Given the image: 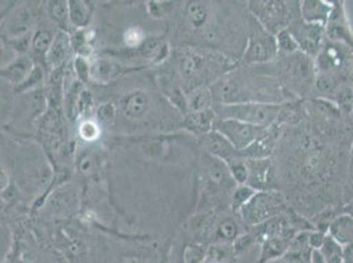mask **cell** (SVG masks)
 I'll return each mask as SVG.
<instances>
[{
	"instance_id": "27",
	"label": "cell",
	"mask_w": 353,
	"mask_h": 263,
	"mask_svg": "<svg viewBox=\"0 0 353 263\" xmlns=\"http://www.w3.org/2000/svg\"><path fill=\"white\" fill-rule=\"evenodd\" d=\"M212 102H214V98H212L211 90H207V88H194L192 95L188 98L189 112L211 109Z\"/></svg>"
},
{
	"instance_id": "48",
	"label": "cell",
	"mask_w": 353,
	"mask_h": 263,
	"mask_svg": "<svg viewBox=\"0 0 353 263\" xmlns=\"http://www.w3.org/2000/svg\"><path fill=\"white\" fill-rule=\"evenodd\" d=\"M350 121H351V124H352V127H353V108H352V112H351V117H350Z\"/></svg>"
},
{
	"instance_id": "12",
	"label": "cell",
	"mask_w": 353,
	"mask_h": 263,
	"mask_svg": "<svg viewBox=\"0 0 353 263\" xmlns=\"http://www.w3.org/2000/svg\"><path fill=\"white\" fill-rule=\"evenodd\" d=\"M332 11V1L325 0H303L299 1L301 19L310 24L325 25Z\"/></svg>"
},
{
	"instance_id": "36",
	"label": "cell",
	"mask_w": 353,
	"mask_h": 263,
	"mask_svg": "<svg viewBox=\"0 0 353 263\" xmlns=\"http://www.w3.org/2000/svg\"><path fill=\"white\" fill-rule=\"evenodd\" d=\"M117 117V108L114 105V103H103L98 107L97 109V118L99 123H114Z\"/></svg>"
},
{
	"instance_id": "30",
	"label": "cell",
	"mask_w": 353,
	"mask_h": 263,
	"mask_svg": "<svg viewBox=\"0 0 353 263\" xmlns=\"http://www.w3.org/2000/svg\"><path fill=\"white\" fill-rule=\"evenodd\" d=\"M46 11L52 20L59 24H63L69 20V1L65 0H53L46 3Z\"/></svg>"
},
{
	"instance_id": "33",
	"label": "cell",
	"mask_w": 353,
	"mask_h": 263,
	"mask_svg": "<svg viewBox=\"0 0 353 263\" xmlns=\"http://www.w3.org/2000/svg\"><path fill=\"white\" fill-rule=\"evenodd\" d=\"M79 136L86 141V143H94L95 140L99 138L101 136V127L98 121L95 120H85L79 125Z\"/></svg>"
},
{
	"instance_id": "10",
	"label": "cell",
	"mask_w": 353,
	"mask_h": 263,
	"mask_svg": "<svg viewBox=\"0 0 353 263\" xmlns=\"http://www.w3.org/2000/svg\"><path fill=\"white\" fill-rule=\"evenodd\" d=\"M34 67L36 66L33 63V59L26 54H21L15 59H12L8 65H6L1 69L0 75L4 81L14 85L15 87H19L27 81V78L30 76Z\"/></svg>"
},
{
	"instance_id": "31",
	"label": "cell",
	"mask_w": 353,
	"mask_h": 263,
	"mask_svg": "<svg viewBox=\"0 0 353 263\" xmlns=\"http://www.w3.org/2000/svg\"><path fill=\"white\" fill-rule=\"evenodd\" d=\"M257 191L253 190L248 185H241L237 186L234 193H232V199H231V204H232V209L240 212V209L247 204L252 199V196L256 193Z\"/></svg>"
},
{
	"instance_id": "18",
	"label": "cell",
	"mask_w": 353,
	"mask_h": 263,
	"mask_svg": "<svg viewBox=\"0 0 353 263\" xmlns=\"http://www.w3.org/2000/svg\"><path fill=\"white\" fill-rule=\"evenodd\" d=\"M72 49V36H69V33H66L65 30H59L54 34L53 44L46 54L48 65H50L52 67H59L70 56Z\"/></svg>"
},
{
	"instance_id": "43",
	"label": "cell",
	"mask_w": 353,
	"mask_h": 263,
	"mask_svg": "<svg viewBox=\"0 0 353 263\" xmlns=\"http://www.w3.org/2000/svg\"><path fill=\"white\" fill-rule=\"evenodd\" d=\"M92 167V162L88 158V157H83L81 161H79V170L85 174H88V171L91 170Z\"/></svg>"
},
{
	"instance_id": "3",
	"label": "cell",
	"mask_w": 353,
	"mask_h": 263,
	"mask_svg": "<svg viewBox=\"0 0 353 263\" xmlns=\"http://www.w3.org/2000/svg\"><path fill=\"white\" fill-rule=\"evenodd\" d=\"M290 1L281 0H264L248 1L252 17H254L265 30L273 36H277L281 30H288L289 25L301 15H296Z\"/></svg>"
},
{
	"instance_id": "34",
	"label": "cell",
	"mask_w": 353,
	"mask_h": 263,
	"mask_svg": "<svg viewBox=\"0 0 353 263\" xmlns=\"http://www.w3.org/2000/svg\"><path fill=\"white\" fill-rule=\"evenodd\" d=\"M124 44L127 45L131 49H137V48H143V45L145 44V34L143 30L132 27L130 30H125L124 36H123Z\"/></svg>"
},
{
	"instance_id": "25",
	"label": "cell",
	"mask_w": 353,
	"mask_h": 263,
	"mask_svg": "<svg viewBox=\"0 0 353 263\" xmlns=\"http://www.w3.org/2000/svg\"><path fill=\"white\" fill-rule=\"evenodd\" d=\"M208 8L202 1H189L186 6V17L194 30L203 28L208 21Z\"/></svg>"
},
{
	"instance_id": "17",
	"label": "cell",
	"mask_w": 353,
	"mask_h": 263,
	"mask_svg": "<svg viewBox=\"0 0 353 263\" xmlns=\"http://www.w3.org/2000/svg\"><path fill=\"white\" fill-rule=\"evenodd\" d=\"M149 111V96L147 92L136 90L127 96H124L121 102V112L127 118L140 120L145 116Z\"/></svg>"
},
{
	"instance_id": "4",
	"label": "cell",
	"mask_w": 353,
	"mask_h": 263,
	"mask_svg": "<svg viewBox=\"0 0 353 263\" xmlns=\"http://www.w3.org/2000/svg\"><path fill=\"white\" fill-rule=\"evenodd\" d=\"M352 54V48L325 39L318 56L314 59L316 73L334 74L350 82Z\"/></svg>"
},
{
	"instance_id": "28",
	"label": "cell",
	"mask_w": 353,
	"mask_h": 263,
	"mask_svg": "<svg viewBox=\"0 0 353 263\" xmlns=\"http://www.w3.org/2000/svg\"><path fill=\"white\" fill-rule=\"evenodd\" d=\"M53 40H54V36L50 30L39 28L32 36V46L30 48L34 52V54L46 59V54L53 44Z\"/></svg>"
},
{
	"instance_id": "39",
	"label": "cell",
	"mask_w": 353,
	"mask_h": 263,
	"mask_svg": "<svg viewBox=\"0 0 353 263\" xmlns=\"http://www.w3.org/2000/svg\"><path fill=\"white\" fill-rule=\"evenodd\" d=\"M92 95L83 90L81 94H79V98H78V102H77V114L78 115H88V112L91 111L92 108Z\"/></svg>"
},
{
	"instance_id": "35",
	"label": "cell",
	"mask_w": 353,
	"mask_h": 263,
	"mask_svg": "<svg viewBox=\"0 0 353 263\" xmlns=\"http://www.w3.org/2000/svg\"><path fill=\"white\" fill-rule=\"evenodd\" d=\"M237 234H239V225L235 220H223L218 225V235L225 241H235Z\"/></svg>"
},
{
	"instance_id": "26",
	"label": "cell",
	"mask_w": 353,
	"mask_h": 263,
	"mask_svg": "<svg viewBox=\"0 0 353 263\" xmlns=\"http://www.w3.org/2000/svg\"><path fill=\"white\" fill-rule=\"evenodd\" d=\"M334 104L336 105V108L340 112L341 117L347 118L350 121L351 112L353 108V88L351 83H345L341 87L339 88L338 92L335 94L334 98Z\"/></svg>"
},
{
	"instance_id": "38",
	"label": "cell",
	"mask_w": 353,
	"mask_h": 263,
	"mask_svg": "<svg viewBox=\"0 0 353 263\" xmlns=\"http://www.w3.org/2000/svg\"><path fill=\"white\" fill-rule=\"evenodd\" d=\"M74 69L81 82H88V79H91V65H88V59L85 57L78 56L74 59Z\"/></svg>"
},
{
	"instance_id": "7",
	"label": "cell",
	"mask_w": 353,
	"mask_h": 263,
	"mask_svg": "<svg viewBox=\"0 0 353 263\" xmlns=\"http://www.w3.org/2000/svg\"><path fill=\"white\" fill-rule=\"evenodd\" d=\"M288 30L298 43L299 52L315 59L325 40V25L310 24L303 21L299 16L289 25Z\"/></svg>"
},
{
	"instance_id": "29",
	"label": "cell",
	"mask_w": 353,
	"mask_h": 263,
	"mask_svg": "<svg viewBox=\"0 0 353 263\" xmlns=\"http://www.w3.org/2000/svg\"><path fill=\"white\" fill-rule=\"evenodd\" d=\"M230 174L232 176V179L235 180L237 186L241 185H247L248 182V176H250V170L247 166L245 160H240V158H234L231 161L227 162Z\"/></svg>"
},
{
	"instance_id": "41",
	"label": "cell",
	"mask_w": 353,
	"mask_h": 263,
	"mask_svg": "<svg viewBox=\"0 0 353 263\" xmlns=\"http://www.w3.org/2000/svg\"><path fill=\"white\" fill-rule=\"evenodd\" d=\"M327 237V233L319 229H314L309 232V244L312 250H319L323 246L324 240Z\"/></svg>"
},
{
	"instance_id": "37",
	"label": "cell",
	"mask_w": 353,
	"mask_h": 263,
	"mask_svg": "<svg viewBox=\"0 0 353 263\" xmlns=\"http://www.w3.org/2000/svg\"><path fill=\"white\" fill-rule=\"evenodd\" d=\"M43 79H44V73H43L41 67L36 66L33 69V72L30 73V76L27 78V81L23 85H20L19 87H16V91L17 92H24V91H28L30 88L37 87L41 83Z\"/></svg>"
},
{
	"instance_id": "6",
	"label": "cell",
	"mask_w": 353,
	"mask_h": 263,
	"mask_svg": "<svg viewBox=\"0 0 353 263\" xmlns=\"http://www.w3.org/2000/svg\"><path fill=\"white\" fill-rule=\"evenodd\" d=\"M214 131L221 133L239 153L247 150L263 134L265 128L254 127L235 118H216Z\"/></svg>"
},
{
	"instance_id": "44",
	"label": "cell",
	"mask_w": 353,
	"mask_h": 263,
	"mask_svg": "<svg viewBox=\"0 0 353 263\" xmlns=\"http://www.w3.org/2000/svg\"><path fill=\"white\" fill-rule=\"evenodd\" d=\"M310 263H327L324 261L322 254L319 253V250H314L312 254H311V261Z\"/></svg>"
},
{
	"instance_id": "1",
	"label": "cell",
	"mask_w": 353,
	"mask_h": 263,
	"mask_svg": "<svg viewBox=\"0 0 353 263\" xmlns=\"http://www.w3.org/2000/svg\"><path fill=\"white\" fill-rule=\"evenodd\" d=\"M218 118H235L260 128H270L274 125L282 112L277 103L248 102L218 105L215 108Z\"/></svg>"
},
{
	"instance_id": "45",
	"label": "cell",
	"mask_w": 353,
	"mask_h": 263,
	"mask_svg": "<svg viewBox=\"0 0 353 263\" xmlns=\"http://www.w3.org/2000/svg\"><path fill=\"white\" fill-rule=\"evenodd\" d=\"M345 263H353V242L345 246Z\"/></svg>"
},
{
	"instance_id": "2",
	"label": "cell",
	"mask_w": 353,
	"mask_h": 263,
	"mask_svg": "<svg viewBox=\"0 0 353 263\" xmlns=\"http://www.w3.org/2000/svg\"><path fill=\"white\" fill-rule=\"evenodd\" d=\"M288 211L283 196L277 191H259L240 209L241 219L248 227H259Z\"/></svg>"
},
{
	"instance_id": "13",
	"label": "cell",
	"mask_w": 353,
	"mask_h": 263,
	"mask_svg": "<svg viewBox=\"0 0 353 263\" xmlns=\"http://www.w3.org/2000/svg\"><path fill=\"white\" fill-rule=\"evenodd\" d=\"M34 21V16L27 6H19L6 21V32L14 39L24 37L30 32Z\"/></svg>"
},
{
	"instance_id": "23",
	"label": "cell",
	"mask_w": 353,
	"mask_h": 263,
	"mask_svg": "<svg viewBox=\"0 0 353 263\" xmlns=\"http://www.w3.org/2000/svg\"><path fill=\"white\" fill-rule=\"evenodd\" d=\"M77 204V198L75 192L72 189H65V190H59L49 200V208L54 213H62L68 215L75 209Z\"/></svg>"
},
{
	"instance_id": "24",
	"label": "cell",
	"mask_w": 353,
	"mask_h": 263,
	"mask_svg": "<svg viewBox=\"0 0 353 263\" xmlns=\"http://www.w3.org/2000/svg\"><path fill=\"white\" fill-rule=\"evenodd\" d=\"M319 253L327 263H345V246L330 234H327L323 246L319 249Z\"/></svg>"
},
{
	"instance_id": "47",
	"label": "cell",
	"mask_w": 353,
	"mask_h": 263,
	"mask_svg": "<svg viewBox=\"0 0 353 263\" xmlns=\"http://www.w3.org/2000/svg\"><path fill=\"white\" fill-rule=\"evenodd\" d=\"M350 83H353V54H352V65H351V73H350Z\"/></svg>"
},
{
	"instance_id": "49",
	"label": "cell",
	"mask_w": 353,
	"mask_h": 263,
	"mask_svg": "<svg viewBox=\"0 0 353 263\" xmlns=\"http://www.w3.org/2000/svg\"><path fill=\"white\" fill-rule=\"evenodd\" d=\"M352 208H353V205H352ZM351 215H352V216H353V213H351Z\"/></svg>"
},
{
	"instance_id": "16",
	"label": "cell",
	"mask_w": 353,
	"mask_h": 263,
	"mask_svg": "<svg viewBox=\"0 0 353 263\" xmlns=\"http://www.w3.org/2000/svg\"><path fill=\"white\" fill-rule=\"evenodd\" d=\"M207 67H208V59L199 53H188L183 56V59H181L179 62L181 76L189 83H192L194 81L195 85L198 83L199 79H202V76L206 75L208 72Z\"/></svg>"
},
{
	"instance_id": "21",
	"label": "cell",
	"mask_w": 353,
	"mask_h": 263,
	"mask_svg": "<svg viewBox=\"0 0 353 263\" xmlns=\"http://www.w3.org/2000/svg\"><path fill=\"white\" fill-rule=\"evenodd\" d=\"M123 72V67L110 59H97L91 65V79L98 83L115 81Z\"/></svg>"
},
{
	"instance_id": "14",
	"label": "cell",
	"mask_w": 353,
	"mask_h": 263,
	"mask_svg": "<svg viewBox=\"0 0 353 263\" xmlns=\"http://www.w3.org/2000/svg\"><path fill=\"white\" fill-rule=\"evenodd\" d=\"M203 140L207 151L214 158L227 163L237 157V150L219 132H210L208 134L203 136Z\"/></svg>"
},
{
	"instance_id": "32",
	"label": "cell",
	"mask_w": 353,
	"mask_h": 263,
	"mask_svg": "<svg viewBox=\"0 0 353 263\" xmlns=\"http://www.w3.org/2000/svg\"><path fill=\"white\" fill-rule=\"evenodd\" d=\"M277 45H279V50L285 53V54H294L296 52H299V46L298 43L295 41L293 34L289 32V30H281L280 33L276 36Z\"/></svg>"
},
{
	"instance_id": "9",
	"label": "cell",
	"mask_w": 353,
	"mask_h": 263,
	"mask_svg": "<svg viewBox=\"0 0 353 263\" xmlns=\"http://www.w3.org/2000/svg\"><path fill=\"white\" fill-rule=\"evenodd\" d=\"M325 39L353 49V30L343 1H332V11L325 24Z\"/></svg>"
},
{
	"instance_id": "8",
	"label": "cell",
	"mask_w": 353,
	"mask_h": 263,
	"mask_svg": "<svg viewBox=\"0 0 353 263\" xmlns=\"http://www.w3.org/2000/svg\"><path fill=\"white\" fill-rule=\"evenodd\" d=\"M286 69L290 82L294 85L296 91L310 92L311 90H314L316 79V67L314 59L306 56L302 52L289 54Z\"/></svg>"
},
{
	"instance_id": "15",
	"label": "cell",
	"mask_w": 353,
	"mask_h": 263,
	"mask_svg": "<svg viewBox=\"0 0 353 263\" xmlns=\"http://www.w3.org/2000/svg\"><path fill=\"white\" fill-rule=\"evenodd\" d=\"M216 112L214 108L206 111L189 112L182 123V128L192 132L194 134L206 136L210 132L214 131V125L216 121Z\"/></svg>"
},
{
	"instance_id": "46",
	"label": "cell",
	"mask_w": 353,
	"mask_h": 263,
	"mask_svg": "<svg viewBox=\"0 0 353 263\" xmlns=\"http://www.w3.org/2000/svg\"><path fill=\"white\" fill-rule=\"evenodd\" d=\"M7 186H8V176L1 167V190H4Z\"/></svg>"
},
{
	"instance_id": "22",
	"label": "cell",
	"mask_w": 353,
	"mask_h": 263,
	"mask_svg": "<svg viewBox=\"0 0 353 263\" xmlns=\"http://www.w3.org/2000/svg\"><path fill=\"white\" fill-rule=\"evenodd\" d=\"M92 8L88 1L70 0L69 1V21L77 30H83L90 24Z\"/></svg>"
},
{
	"instance_id": "11",
	"label": "cell",
	"mask_w": 353,
	"mask_h": 263,
	"mask_svg": "<svg viewBox=\"0 0 353 263\" xmlns=\"http://www.w3.org/2000/svg\"><path fill=\"white\" fill-rule=\"evenodd\" d=\"M250 170L247 185L253 190L270 191L272 180V161L269 158L263 160H245Z\"/></svg>"
},
{
	"instance_id": "42",
	"label": "cell",
	"mask_w": 353,
	"mask_h": 263,
	"mask_svg": "<svg viewBox=\"0 0 353 263\" xmlns=\"http://www.w3.org/2000/svg\"><path fill=\"white\" fill-rule=\"evenodd\" d=\"M345 200L351 202L353 200V145L351 149V160H350V171H348V180L345 185Z\"/></svg>"
},
{
	"instance_id": "20",
	"label": "cell",
	"mask_w": 353,
	"mask_h": 263,
	"mask_svg": "<svg viewBox=\"0 0 353 263\" xmlns=\"http://www.w3.org/2000/svg\"><path fill=\"white\" fill-rule=\"evenodd\" d=\"M327 234L334 237L341 245L347 246L353 242V216L351 213L338 215L328 224Z\"/></svg>"
},
{
	"instance_id": "5",
	"label": "cell",
	"mask_w": 353,
	"mask_h": 263,
	"mask_svg": "<svg viewBox=\"0 0 353 263\" xmlns=\"http://www.w3.org/2000/svg\"><path fill=\"white\" fill-rule=\"evenodd\" d=\"M279 52L276 36L269 33L254 17H252L248 44L243 59L247 63H268L277 59Z\"/></svg>"
},
{
	"instance_id": "40",
	"label": "cell",
	"mask_w": 353,
	"mask_h": 263,
	"mask_svg": "<svg viewBox=\"0 0 353 263\" xmlns=\"http://www.w3.org/2000/svg\"><path fill=\"white\" fill-rule=\"evenodd\" d=\"M205 258V249L199 245H192L186 249L185 261L186 263H201Z\"/></svg>"
},
{
	"instance_id": "19",
	"label": "cell",
	"mask_w": 353,
	"mask_h": 263,
	"mask_svg": "<svg viewBox=\"0 0 353 263\" xmlns=\"http://www.w3.org/2000/svg\"><path fill=\"white\" fill-rule=\"evenodd\" d=\"M345 83H350V82L343 76L334 75V74L316 73L314 92L319 99L332 102L339 88Z\"/></svg>"
}]
</instances>
